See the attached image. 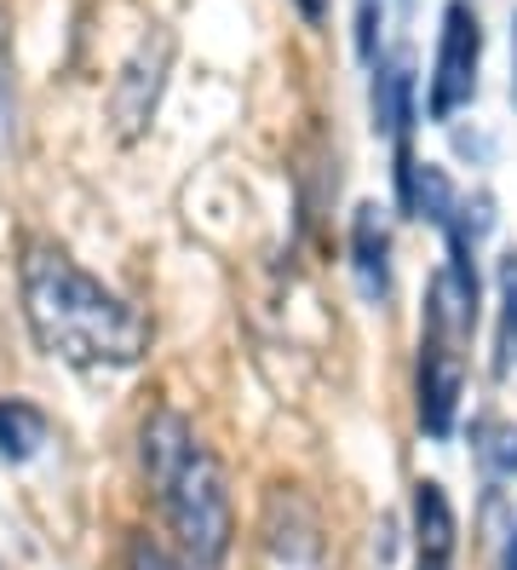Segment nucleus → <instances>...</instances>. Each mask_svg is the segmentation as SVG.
Listing matches in <instances>:
<instances>
[{
  "label": "nucleus",
  "instance_id": "obj_14",
  "mask_svg": "<svg viewBox=\"0 0 517 570\" xmlns=\"http://www.w3.org/2000/svg\"><path fill=\"white\" fill-rule=\"evenodd\" d=\"M299 12H305L310 23H322V18H328V0H299Z\"/></svg>",
  "mask_w": 517,
  "mask_h": 570
},
{
  "label": "nucleus",
  "instance_id": "obj_10",
  "mask_svg": "<svg viewBox=\"0 0 517 570\" xmlns=\"http://www.w3.org/2000/svg\"><path fill=\"white\" fill-rule=\"evenodd\" d=\"M408 214L414 219H431V225H448L460 214L455 203V185H448V174L437 161H414V196H408Z\"/></svg>",
  "mask_w": 517,
  "mask_h": 570
},
{
  "label": "nucleus",
  "instance_id": "obj_6",
  "mask_svg": "<svg viewBox=\"0 0 517 570\" xmlns=\"http://www.w3.org/2000/svg\"><path fill=\"white\" fill-rule=\"evenodd\" d=\"M351 272L368 306H386L391 299V225L374 203H362L351 214Z\"/></svg>",
  "mask_w": 517,
  "mask_h": 570
},
{
  "label": "nucleus",
  "instance_id": "obj_16",
  "mask_svg": "<svg viewBox=\"0 0 517 570\" xmlns=\"http://www.w3.org/2000/svg\"><path fill=\"white\" fill-rule=\"evenodd\" d=\"M511 52H517V29H511ZM511 92H517V81H511Z\"/></svg>",
  "mask_w": 517,
  "mask_h": 570
},
{
  "label": "nucleus",
  "instance_id": "obj_1",
  "mask_svg": "<svg viewBox=\"0 0 517 570\" xmlns=\"http://www.w3.org/2000/svg\"><path fill=\"white\" fill-rule=\"evenodd\" d=\"M23 317L34 346L69 368H132L150 352V317L52 243L23 248Z\"/></svg>",
  "mask_w": 517,
  "mask_h": 570
},
{
  "label": "nucleus",
  "instance_id": "obj_4",
  "mask_svg": "<svg viewBox=\"0 0 517 570\" xmlns=\"http://www.w3.org/2000/svg\"><path fill=\"white\" fill-rule=\"evenodd\" d=\"M167 70H172V36L167 29H150L145 41L132 47V58L121 63V76L110 87V121H116V139H138L150 127L161 92H167Z\"/></svg>",
  "mask_w": 517,
  "mask_h": 570
},
{
  "label": "nucleus",
  "instance_id": "obj_15",
  "mask_svg": "<svg viewBox=\"0 0 517 570\" xmlns=\"http://www.w3.org/2000/svg\"><path fill=\"white\" fill-rule=\"evenodd\" d=\"M500 570H517V530L506 535V553H500Z\"/></svg>",
  "mask_w": 517,
  "mask_h": 570
},
{
  "label": "nucleus",
  "instance_id": "obj_2",
  "mask_svg": "<svg viewBox=\"0 0 517 570\" xmlns=\"http://www.w3.org/2000/svg\"><path fill=\"white\" fill-rule=\"evenodd\" d=\"M145 473L156 484V501L179 535V548L196 570H219L236 535V508L219 455L196 439V426L179 410H156L145 421Z\"/></svg>",
  "mask_w": 517,
  "mask_h": 570
},
{
  "label": "nucleus",
  "instance_id": "obj_5",
  "mask_svg": "<svg viewBox=\"0 0 517 570\" xmlns=\"http://www.w3.org/2000/svg\"><path fill=\"white\" fill-rule=\"evenodd\" d=\"M448 317L431 306L426 312V341H420V426L431 439H448L455 432V410H460V386H466V368L460 352L448 346Z\"/></svg>",
  "mask_w": 517,
  "mask_h": 570
},
{
  "label": "nucleus",
  "instance_id": "obj_9",
  "mask_svg": "<svg viewBox=\"0 0 517 570\" xmlns=\"http://www.w3.org/2000/svg\"><path fill=\"white\" fill-rule=\"evenodd\" d=\"M47 439H52V421H47L41 404H29V397H0V455L12 466L34 461Z\"/></svg>",
  "mask_w": 517,
  "mask_h": 570
},
{
  "label": "nucleus",
  "instance_id": "obj_3",
  "mask_svg": "<svg viewBox=\"0 0 517 570\" xmlns=\"http://www.w3.org/2000/svg\"><path fill=\"white\" fill-rule=\"evenodd\" d=\"M477 63H483V23L466 0L443 7V41H437V70H431V121H448L460 105L477 98Z\"/></svg>",
  "mask_w": 517,
  "mask_h": 570
},
{
  "label": "nucleus",
  "instance_id": "obj_13",
  "mask_svg": "<svg viewBox=\"0 0 517 570\" xmlns=\"http://www.w3.org/2000/svg\"><path fill=\"white\" fill-rule=\"evenodd\" d=\"M127 570H185V564L172 559L156 535H132L127 542Z\"/></svg>",
  "mask_w": 517,
  "mask_h": 570
},
{
  "label": "nucleus",
  "instance_id": "obj_12",
  "mask_svg": "<svg viewBox=\"0 0 517 570\" xmlns=\"http://www.w3.org/2000/svg\"><path fill=\"white\" fill-rule=\"evenodd\" d=\"M495 368L506 375L511 368V352H517V248L500 254V341H495Z\"/></svg>",
  "mask_w": 517,
  "mask_h": 570
},
{
  "label": "nucleus",
  "instance_id": "obj_7",
  "mask_svg": "<svg viewBox=\"0 0 517 570\" xmlns=\"http://www.w3.org/2000/svg\"><path fill=\"white\" fill-rule=\"evenodd\" d=\"M455 508L437 479L414 484V542H420V564H448L455 559Z\"/></svg>",
  "mask_w": 517,
  "mask_h": 570
},
{
  "label": "nucleus",
  "instance_id": "obj_11",
  "mask_svg": "<svg viewBox=\"0 0 517 570\" xmlns=\"http://www.w3.org/2000/svg\"><path fill=\"white\" fill-rule=\"evenodd\" d=\"M471 444H477V461L489 466L495 479H511L517 473V426L511 421H477Z\"/></svg>",
  "mask_w": 517,
  "mask_h": 570
},
{
  "label": "nucleus",
  "instance_id": "obj_8",
  "mask_svg": "<svg viewBox=\"0 0 517 570\" xmlns=\"http://www.w3.org/2000/svg\"><path fill=\"white\" fill-rule=\"evenodd\" d=\"M374 127L391 132L397 145H408V127H414V70L408 58H379L374 70Z\"/></svg>",
  "mask_w": 517,
  "mask_h": 570
}]
</instances>
